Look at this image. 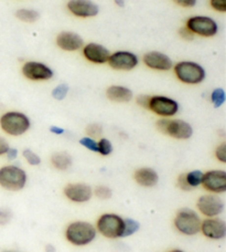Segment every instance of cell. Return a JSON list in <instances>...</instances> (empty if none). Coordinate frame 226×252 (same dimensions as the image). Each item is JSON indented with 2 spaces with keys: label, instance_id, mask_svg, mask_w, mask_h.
Listing matches in <instances>:
<instances>
[{
  "label": "cell",
  "instance_id": "obj_1",
  "mask_svg": "<svg viewBox=\"0 0 226 252\" xmlns=\"http://www.w3.org/2000/svg\"><path fill=\"white\" fill-rule=\"evenodd\" d=\"M97 231L93 223L83 220H78L67 224L64 236L71 245L76 247L87 246L95 240Z\"/></svg>",
  "mask_w": 226,
  "mask_h": 252
},
{
  "label": "cell",
  "instance_id": "obj_2",
  "mask_svg": "<svg viewBox=\"0 0 226 252\" xmlns=\"http://www.w3.org/2000/svg\"><path fill=\"white\" fill-rule=\"evenodd\" d=\"M173 73L179 82L187 85H198L206 78V71L200 63L183 60L173 64Z\"/></svg>",
  "mask_w": 226,
  "mask_h": 252
},
{
  "label": "cell",
  "instance_id": "obj_3",
  "mask_svg": "<svg viewBox=\"0 0 226 252\" xmlns=\"http://www.w3.org/2000/svg\"><path fill=\"white\" fill-rule=\"evenodd\" d=\"M31 127L29 116L19 111H8L0 116V128L9 136H21Z\"/></svg>",
  "mask_w": 226,
  "mask_h": 252
},
{
  "label": "cell",
  "instance_id": "obj_4",
  "mask_svg": "<svg viewBox=\"0 0 226 252\" xmlns=\"http://www.w3.org/2000/svg\"><path fill=\"white\" fill-rule=\"evenodd\" d=\"M28 182L24 168L17 165H6L0 167V187L9 191H20Z\"/></svg>",
  "mask_w": 226,
  "mask_h": 252
},
{
  "label": "cell",
  "instance_id": "obj_5",
  "mask_svg": "<svg viewBox=\"0 0 226 252\" xmlns=\"http://www.w3.org/2000/svg\"><path fill=\"white\" fill-rule=\"evenodd\" d=\"M156 127L160 133L179 141H185L193 135L191 124L181 119H159L156 122Z\"/></svg>",
  "mask_w": 226,
  "mask_h": 252
},
{
  "label": "cell",
  "instance_id": "obj_6",
  "mask_svg": "<svg viewBox=\"0 0 226 252\" xmlns=\"http://www.w3.org/2000/svg\"><path fill=\"white\" fill-rule=\"evenodd\" d=\"M202 219L196 210L191 208H181L175 215L173 224L177 231L184 236H196L200 232Z\"/></svg>",
  "mask_w": 226,
  "mask_h": 252
},
{
  "label": "cell",
  "instance_id": "obj_7",
  "mask_svg": "<svg viewBox=\"0 0 226 252\" xmlns=\"http://www.w3.org/2000/svg\"><path fill=\"white\" fill-rule=\"evenodd\" d=\"M96 231L107 239H118L123 237L124 218L113 213L103 214L96 221Z\"/></svg>",
  "mask_w": 226,
  "mask_h": 252
},
{
  "label": "cell",
  "instance_id": "obj_8",
  "mask_svg": "<svg viewBox=\"0 0 226 252\" xmlns=\"http://www.w3.org/2000/svg\"><path fill=\"white\" fill-rule=\"evenodd\" d=\"M185 27L194 35L202 38H213L219 33L220 27L215 19L209 16H192L185 21Z\"/></svg>",
  "mask_w": 226,
  "mask_h": 252
},
{
  "label": "cell",
  "instance_id": "obj_9",
  "mask_svg": "<svg viewBox=\"0 0 226 252\" xmlns=\"http://www.w3.org/2000/svg\"><path fill=\"white\" fill-rule=\"evenodd\" d=\"M179 103L166 95H150L148 110L160 119H171L179 112Z\"/></svg>",
  "mask_w": 226,
  "mask_h": 252
},
{
  "label": "cell",
  "instance_id": "obj_10",
  "mask_svg": "<svg viewBox=\"0 0 226 252\" xmlns=\"http://www.w3.org/2000/svg\"><path fill=\"white\" fill-rule=\"evenodd\" d=\"M197 208L200 214L206 218L219 217L223 214L225 204L224 200L216 193H205L198 198Z\"/></svg>",
  "mask_w": 226,
  "mask_h": 252
},
{
  "label": "cell",
  "instance_id": "obj_11",
  "mask_svg": "<svg viewBox=\"0 0 226 252\" xmlns=\"http://www.w3.org/2000/svg\"><path fill=\"white\" fill-rule=\"evenodd\" d=\"M21 73L32 82H44L53 78L54 71L43 62L27 61L21 66Z\"/></svg>",
  "mask_w": 226,
  "mask_h": 252
},
{
  "label": "cell",
  "instance_id": "obj_12",
  "mask_svg": "<svg viewBox=\"0 0 226 252\" xmlns=\"http://www.w3.org/2000/svg\"><path fill=\"white\" fill-rule=\"evenodd\" d=\"M107 64L116 71H132L139 64V57L128 50H118L111 53Z\"/></svg>",
  "mask_w": 226,
  "mask_h": 252
},
{
  "label": "cell",
  "instance_id": "obj_13",
  "mask_svg": "<svg viewBox=\"0 0 226 252\" xmlns=\"http://www.w3.org/2000/svg\"><path fill=\"white\" fill-rule=\"evenodd\" d=\"M201 186L210 193H224L226 191V172L223 169H211L203 173Z\"/></svg>",
  "mask_w": 226,
  "mask_h": 252
},
{
  "label": "cell",
  "instance_id": "obj_14",
  "mask_svg": "<svg viewBox=\"0 0 226 252\" xmlns=\"http://www.w3.org/2000/svg\"><path fill=\"white\" fill-rule=\"evenodd\" d=\"M66 8L71 15L81 19L96 17L99 13V7L92 0H69Z\"/></svg>",
  "mask_w": 226,
  "mask_h": 252
},
{
  "label": "cell",
  "instance_id": "obj_15",
  "mask_svg": "<svg viewBox=\"0 0 226 252\" xmlns=\"http://www.w3.org/2000/svg\"><path fill=\"white\" fill-rule=\"evenodd\" d=\"M64 196L75 204H85L92 199L93 188L87 184L71 183L63 188Z\"/></svg>",
  "mask_w": 226,
  "mask_h": 252
},
{
  "label": "cell",
  "instance_id": "obj_16",
  "mask_svg": "<svg viewBox=\"0 0 226 252\" xmlns=\"http://www.w3.org/2000/svg\"><path fill=\"white\" fill-rule=\"evenodd\" d=\"M142 62L148 69L159 72H167L172 70L173 61L171 58L161 51H149L144 53Z\"/></svg>",
  "mask_w": 226,
  "mask_h": 252
},
{
  "label": "cell",
  "instance_id": "obj_17",
  "mask_svg": "<svg viewBox=\"0 0 226 252\" xmlns=\"http://www.w3.org/2000/svg\"><path fill=\"white\" fill-rule=\"evenodd\" d=\"M200 231L207 239L222 240L226 236V223L219 217L205 218L202 220Z\"/></svg>",
  "mask_w": 226,
  "mask_h": 252
},
{
  "label": "cell",
  "instance_id": "obj_18",
  "mask_svg": "<svg viewBox=\"0 0 226 252\" xmlns=\"http://www.w3.org/2000/svg\"><path fill=\"white\" fill-rule=\"evenodd\" d=\"M82 56L84 59L93 64H106L108 58L111 56V51L97 42H88L84 44L82 48Z\"/></svg>",
  "mask_w": 226,
  "mask_h": 252
},
{
  "label": "cell",
  "instance_id": "obj_19",
  "mask_svg": "<svg viewBox=\"0 0 226 252\" xmlns=\"http://www.w3.org/2000/svg\"><path fill=\"white\" fill-rule=\"evenodd\" d=\"M58 49L65 52H76L82 50L85 44L84 39L74 31H61L56 37Z\"/></svg>",
  "mask_w": 226,
  "mask_h": 252
},
{
  "label": "cell",
  "instance_id": "obj_20",
  "mask_svg": "<svg viewBox=\"0 0 226 252\" xmlns=\"http://www.w3.org/2000/svg\"><path fill=\"white\" fill-rule=\"evenodd\" d=\"M134 179L139 186L144 188H152L159 183V175L153 168L141 167L135 170Z\"/></svg>",
  "mask_w": 226,
  "mask_h": 252
},
{
  "label": "cell",
  "instance_id": "obj_21",
  "mask_svg": "<svg viewBox=\"0 0 226 252\" xmlns=\"http://www.w3.org/2000/svg\"><path fill=\"white\" fill-rule=\"evenodd\" d=\"M106 97L115 103H128L134 98V92L124 85L114 84L106 89Z\"/></svg>",
  "mask_w": 226,
  "mask_h": 252
},
{
  "label": "cell",
  "instance_id": "obj_22",
  "mask_svg": "<svg viewBox=\"0 0 226 252\" xmlns=\"http://www.w3.org/2000/svg\"><path fill=\"white\" fill-rule=\"evenodd\" d=\"M51 165L54 168L60 170V172H65L70 169L73 165V158L67 152H56L51 155Z\"/></svg>",
  "mask_w": 226,
  "mask_h": 252
},
{
  "label": "cell",
  "instance_id": "obj_23",
  "mask_svg": "<svg viewBox=\"0 0 226 252\" xmlns=\"http://www.w3.org/2000/svg\"><path fill=\"white\" fill-rule=\"evenodd\" d=\"M16 18L26 24H34L40 19V13L35 9L20 8L16 11Z\"/></svg>",
  "mask_w": 226,
  "mask_h": 252
},
{
  "label": "cell",
  "instance_id": "obj_24",
  "mask_svg": "<svg viewBox=\"0 0 226 252\" xmlns=\"http://www.w3.org/2000/svg\"><path fill=\"white\" fill-rule=\"evenodd\" d=\"M210 100H211V103L213 104L215 109H220V107H222L226 102L225 90L223 88L214 89L213 91L211 92Z\"/></svg>",
  "mask_w": 226,
  "mask_h": 252
},
{
  "label": "cell",
  "instance_id": "obj_25",
  "mask_svg": "<svg viewBox=\"0 0 226 252\" xmlns=\"http://www.w3.org/2000/svg\"><path fill=\"white\" fill-rule=\"evenodd\" d=\"M185 179L189 184V186L193 188L200 187L202 185V179H203V172L200 169H194L190 170V172L185 173Z\"/></svg>",
  "mask_w": 226,
  "mask_h": 252
},
{
  "label": "cell",
  "instance_id": "obj_26",
  "mask_svg": "<svg viewBox=\"0 0 226 252\" xmlns=\"http://www.w3.org/2000/svg\"><path fill=\"white\" fill-rule=\"evenodd\" d=\"M140 228V223L133 218H124V231L123 237L121 238H127L133 236L134 233L137 232Z\"/></svg>",
  "mask_w": 226,
  "mask_h": 252
},
{
  "label": "cell",
  "instance_id": "obj_27",
  "mask_svg": "<svg viewBox=\"0 0 226 252\" xmlns=\"http://www.w3.org/2000/svg\"><path fill=\"white\" fill-rule=\"evenodd\" d=\"M97 153L102 156H110L113 153V144L106 137H101L97 141Z\"/></svg>",
  "mask_w": 226,
  "mask_h": 252
},
{
  "label": "cell",
  "instance_id": "obj_28",
  "mask_svg": "<svg viewBox=\"0 0 226 252\" xmlns=\"http://www.w3.org/2000/svg\"><path fill=\"white\" fill-rule=\"evenodd\" d=\"M69 91H70L69 85H67L66 83H61V84L56 85V87L52 90L51 95L54 100L63 101V100H65L67 94H69Z\"/></svg>",
  "mask_w": 226,
  "mask_h": 252
},
{
  "label": "cell",
  "instance_id": "obj_29",
  "mask_svg": "<svg viewBox=\"0 0 226 252\" xmlns=\"http://www.w3.org/2000/svg\"><path fill=\"white\" fill-rule=\"evenodd\" d=\"M94 196L101 200H108L113 196V190L111 187L105 185H98L93 189Z\"/></svg>",
  "mask_w": 226,
  "mask_h": 252
},
{
  "label": "cell",
  "instance_id": "obj_30",
  "mask_svg": "<svg viewBox=\"0 0 226 252\" xmlns=\"http://www.w3.org/2000/svg\"><path fill=\"white\" fill-rule=\"evenodd\" d=\"M22 156L30 166H39L41 164V157L30 148H26V150L22 151Z\"/></svg>",
  "mask_w": 226,
  "mask_h": 252
},
{
  "label": "cell",
  "instance_id": "obj_31",
  "mask_svg": "<svg viewBox=\"0 0 226 252\" xmlns=\"http://www.w3.org/2000/svg\"><path fill=\"white\" fill-rule=\"evenodd\" d=\"M86 132V136H89L92 138H101L103 134V126L98 123H90L85 128Z\"/></svg>",
  "mask_w": 226,
  "mask_h": 252
},
{
  "label": "cell",
  "instance_id": "obj_32",
  "mask_svg": "<svg viewBox=\"0 0 226 252\" xmlns=\"http://www.w3.org/2000/svg\"><path fill=\"white\" fill-rule=\"evenodd\" d=\"M80 145L83 146L88 150L89 152L97 153V141L95 138H92L89 136H83L80 138Z\"/></svg>",
  "mask_w": 226,
  "mask_h": 252
},
{
  "label": "cell",
  "instance_id": "obj_33",
  "mask_svg": "<svg viewBox=\"0 0 226 252\" xmlns=\"http://www.w3.org/2000/svg\"><path fill=\"white\" fill-rule=\"evenodd\" d=\"M215 158L218 159L220 163L225 164L226 163V143L222 142L215 148Z\"/></svg>",
  "mask_w": 226,
  "mask_h": 252
},
{
  "label": "cell",
  "instance_id": "obj_34",
  "mask_svg": "<svg viewBox=\"0 0 226 252\" xmlns=\"http://www.w3.org/2000/svg\"><path fill=\"white\" fill-rule=\"evenodd\" d=\"M210 7L220 13L226 12V0H210Z\"/></svg>",
  "mask_w": 226,
  "mask_h": 252
},
{
  "label": "cell",
  "instance_id": "obj_35",
  "mask_svg": "<svg viewBox=\"0 0 226 252\" xmlns=\"http://www.w3.org/2000/svg\"><path fill=\"white\" fill-rule=\"evenodd\" d=\"M12 218V213L8 208H0V226H6Z\"/></svg>",
  "mask_w": 226,
  "mask_h": 252
},
{
  "label": "cell",
  "instance_id": "obj_36",
  "mask_svg": "<svg viewBox=\"0 0 226 252\" xmlns=\"http://www.w3.org/2000/svg\"><path fill=\"white\" fill-rule=\"evenodd\" d=\"M177 186L179 187L180 190H182V191H191L192 190V188L189 186L187 179H185V173L180 174L178 176Z\"/></svg>",
  "mask_w": 226,
  "mask_h": 252
},
{
  "label": "cell",
  "instance_id": "obj_37",
  "mask_svg": "<svg viewBox=\"0 0 226 252\" xmlns=\"http://www.w3.org/2000/svg\"><path fill=\"white\" fill-rule=\"evenodd\" d=\"M179 35L181 39L185 40V41H191V40H193L194 37H196V35H194L185 26L181 27V28L179 29Z\"/></svg>",
  "mask_w": 226,
  "mask_h": 252
},
{
  "label": "cell",
  "instance_id": "obj_38",
  "mask_svg": "<svg viewBox=\"0 0 226 252\" xmlns=\"http://www.w3.org/2000/svg\"><path fill=\"white\" fill-rule=\"evenodd\" d=\"M149 100H150V95H147V94H140V95H138L137 98H136V102H137V104L139 106H141L142 109L148 110Z\"/></svg>",
  "mask_w": 226,
  "mask_h": 252
},
{
  "label": "cell",
  "instance_id": "obj_39",
  "mask_svg": "<svg viewBox=\"0 0 226 252\" xmlns=\"http://www.w3.org/2000/svg\"><path fill=\"white\" fill-rule=\"evenodd\" d=\"M172 1L182 8H193L198 3V0H172Z\"/></svg>",
  "mask_w": 226,
  "mask_h": 252
},
{
  "label": "cell",
  "instance_id": "obj_40",
  "mask_svg": "<svg viewBox=\"0 0 226 252\" xmlns=\"http://www.w3.org/2000/svg\"><path fill=\"white\" fill-rule=\"evenodd\" d=\"M9 147H10V145H9L7 139L2 136H0V156L6 154L7 151L9 150Z\"/></svg>",
  "mask_w": 226,
  "mask_h": 252
},
{
  "label": "cell",
  "instance_id": "obj_41",
  "mask_svg": "<svg viewBox=\"0 0 226 252\" xmlns=\"http://www.w3.org/2000/svg\"><path fill=\"white\" fill-rule=\"evenodd\" d=\"M4 155L7 156V159L8 160H15V159H17L18 155H19V152H18L17 148L9 147V150L7 151V153Z\"/></svg>",
  "mask_w": 226,
  "mask_h": 252
},
{
  "label": "cell",
  "instance_id": "obj_42",
  "mask_svg": "<svg viewBox=\"0 0 226 252\" xmlns=\"http://www.w3.org/2000/svg\"><path fill=\"white\" fill-rule=\"evenodd\" d=\"M49 130H50V132H51L52 134H54V135H57V136H61V135L65 134V129L63 128V127H61V126H57V125H52V126H50Z\"/></svg>",
  "mask_w": 226,
  "mask_h": 252
},
{
  "label": "cell",
  "instance_id": "obj_43",
  "mask_svg": "<svg viewBox=\"0 0 226 252\" xmlns=\"http://www.w3.org/2000/svg\"><path fill=\"white\" fill-rule=\"evenodd\" d=\"M114 2L117 7L119 8H124L126 4V0H114Z\"/></svg>",
  "mask_w": 226,
  "mask_h": 252
},
{
  "label": "cell",
  "instance_id": "obj_44",
  "mask_svg": "<svg viewBox=\"0 0 226 252\" xmlns=\"http://www.w3.org/2000/svg\"><path fill=\"white\" fill-rule=\"evenodd\" d=\"M45 252H56V248H54L53 245L48 244L45 246Z\"/></svg>",
  "mask_w": 226,
  "mask_h": 252
},
{
  "label": "cell",
  "instance_id": "obj_45",
  "mask_svg": "<svg viewBox=\"0 0 226 252\" xmlns=\"http://www.w3.org/2000/svg\"><path fill=\"white\" fill-rule=\"evenodd\" d=\"M168 252H184V251L180 249H172V250H169Z\"/></svg>",
  "mask_w": 226,
  "mask_h": 252
},
{
  "label": "cell",
  "instance_id": "obj_46",
  "mask_svg": "<svg viewBox=\"0 0 226 252\" xmlns=\"http://www.w3.org/2000/svg\"><path fill=\"white\" fill-rule=\"evenodd\" d=\"M4 252H11V251H4Z\"/></svg>",
  "mask_w": 226,
  "mask_h": 252
}]
</instances>
